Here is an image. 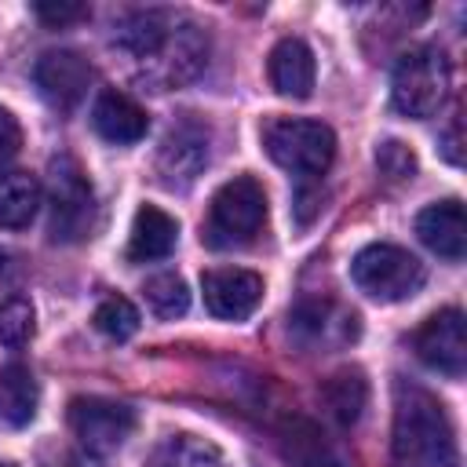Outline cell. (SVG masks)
I'll return each instance as SVG.
<instances>
[{"label": "cell", "mask_w": 467, "mask_h": 467, "mask_svg": "<svg viewBox=\"0 0 467 467\" xmlns=\"http://www.w3.org/2000/svg\"><path fill=\"white\" fill-rule=\"evenodd\" d=\"M113 44L142 66L146 80H157L161 88H175V84L190 80L201 69L204 51H208V40H201L197 26L179 22L168 11L128 15L117 26Z\"/></svg>", "instance_id": "obj_1"}, {"label": "cell", "mask_w": 467, "mask_h": 467, "mask_svg": "<svg viewBox=\"0 0 467 467\" xmlns=\"http://www.w3.org/2000/svg\"><path fill=\"white\" fill-rule=\"evenodd\" d=\"M394 456L401 467H456V441L438 398L420 387H398Z\"/></svg>", "instance_id": "obj_2"}, {"label": "cell", "mask_w": 467, "mask_h": 467, "mask_svg": "<svg viewBox=\"0 0 467 467\" xmlns=\"http://www.w3.org/2000/svg\"><path fill=\"white\" fill-rule=\"evenodd\" d=\"M266 223V193L252 175H237L223 182L212 201L201 226V241L208 248H244L255 241V234Z\"/></svg>", "instance_id": "obj_3"}, {"label": "cell", "mask_w": 467, "mask_h": 467, "mask_svg": "<svg viewBox=\"0 0 467 467\" xmlns=\"http://www.w3.org/2000/svg\"><path fill=\"white\" fill-rule=\"evenodd\" d=\"M263 150L277 168L292 171L296 179H317L336 157V135L321 120L281 117L263 128Z\"/></svg>", "instance_id": "obj_4"}, {"label": "cell", "mask_w": 467, "mask_h": 467, "mask_svg": "<svg viewBox=\"0 0 467 467\" xmlns=\"http://www.w3.org/2000/svg\"><path fill=\"white\" fill-rule=\"evenodd\" d=\"M449 95V62L438 47H412L394 62L390 73V102L405 117H431L441 109Z\"/></svg>", "instance_id": "obj_5"}, {"label": "cell", "mask_w": 467, "mask_h": 467, "mask_svg": "<svg viewBox=\"0 0 467 467\" xmlns=\"http://www.w3.org/2000/svg\"><path fill=\"white\" fill-rule=\"evenodd\" d=\"M350 277L365 296L398 303L423 285V263L398 244H365L350 263Z\"/></svg>", "instance_id": "obj_6"}, {"label": "cell", "mask_w": 467, "mask_h": 467, "mask_svg": "<svg viewBox=\"0 0 467 467\" xmlns=\"http://www.w3.org/2000/svg\"><path fill=\"white\" fill-rule=\"evenodd\" d=\"M66 423L80 449L88 452H113L120 449L135 431V409L109 401V398H73L66 409Z\"/></svg>", "instance_id": "obj_7"}, {"label": "cell", "mask_w": 467, "mask_h": 467, "mask_svg": "<svg viewBox=\"0 0 467 467\" xmlns=\"http://www.w3.org/2000/svg\"><path fill=\"white\" fill-rule=\"evenodd\" d=\"M91 215H95V197L84 171L69 157H58L51 168V237L80 241L91 230Z\"/></svg>", "instance_id": "obj_8"}, {"label": "cell", "mask_w": 467, "mask_h": 467, "mask_svg": "<svg viewBox=\"0 0 467 467\" xmlns=\"http://www.w3.org/2000/svg\"><path fill=\"white\" fill-rule=\"evenodd\" d=\"M416 354L423 365H431L434 372L456 379L463 376V365H467V336H463V314L456 306H445L438 314H431L416 339H412Z\"/></svg>", "instance_id": "obj_9"}, {"label": "cell", "mask_w": 467, "mask_h": 467, "mask_svg": "<svg viewBox=\"0 0 467 467\" xmlns=\"http://www.w3.org/2000/svg\"><path fill=\"white\" fill-rule=\"evenodd\" d=\"M33 80H36V91H40L55 109H73V106L88 95L91 66L84 62V55H77V51H69V47H58V51H47V55L36 58Z\"/></svg>", "instance_id": "obj_10"}, {"label": "cell", "mask_w": 467, "mask_h": 467, "mask_svg": "<svg viewBox=\"0 0 467 467\" xmlns=\"http://www.w3.org/2000/svg\"><path fill=\"white\" fill-rule=\"evenodd\" d=\"M201 292H204V306L215 317L241 321L259 306L263 277L252 270H241V266H223V270H208L201 277Z\"/></svg>", "instance_id": "obj_11"}, {"label": "cell", "mask_w": 467, "mask_h": 467, "mask_svg": "<svg viewBox=\"0 0 467 467\" xmlns=\"http://www.w3.org/2000/svg\"><path fill=\"white\" fill-rule=\"evenodd\" d=\"M208 164V128L182 120L179 128L168 131L161 157H157V171L164 186H190L201 168Z\"/></svg>", "instance_id": "obj_12"}, {"label": "cell", "mask_w": 467, "mask_h": 467, "mask_svg": "<svg viewBox=\"0 0 467 467\" xmlns=\"http://www.w3.org/2000/svg\"><path fill=\"white\" fill-rule=\"evenodd\" d=\"M91 124H95V131L106 142L131 146V142H139L146 135L150 117H146V109L131 95H124L117 88H102L99 99H95V106H91Z\"/></svg>", "instance_id": "obj_13"}, {"label": "cell", "mask_w": 467, "mask_h": 467, "mask_svg": "<svg viewBox=\"0 0 467 467\" xmlns=\"http://www.w3.org/2000/svg\"><path fill=\"white\" fill-rule=\"evenodd\" d=\"M416 234L420 241L449 259V263H460L463 252H467V223H463V204L456 197L449 201H438V204H427L420 215H416Z\"/></svg>", "instance_id": "obj_14"}, {"label": "cell", "mask_w": 467, "mask_h": 467, "mask_svg": "<svg viewBox=\"0 0 467 467\" xmlns=\"http://www.w3.org/2000/svg\"><path fill=\"white\" fill-rule=\"evenodd\" d=\"M266 73L277 95L285 99H310L314 91V51L299 40V36H285L274 44L270 58H266Z\"/></svg>", "instance_id": "obj_15"}, {"label": "cell", "mask_w": 467, "mask_h": 467, "mask_svg": "<svg viewBox=\"0 0 467 467\" xmlns=\"http://www.w3.org/2000/svg\"><path fill=\"white\" fill-rule=\"evenodd\" d=\"M292 332L303 343H347L358 336V317L328 299H306L288 314Z\"/></svg>", "instance_id": "obj_16"}, {"label": "cell", "mask_w": 467, "mask_h": 467, "mask_svg": "<svg viewBox=\"0 0 467 467\" xmlns=\"http://www.w3.org/2000/svg\"><path fill=\"white\" fill-rule=\"evenodd\" d=\"M175 237H179V223L157 208V204H142L131 219V234H128V259L135 263H153V259H164L171 248H175Z\"/></svg>", "instance_id": "obj_17"}, {"label": "cell", "mask_w": 467, "mask_h": 467, "mask_svg": "<svg viewBox=\"0 0 467 467\" xmlns=\"http://www.w3.org/2000/svg\"><path fill=\"white\" fill-rule=\"evenodd\" d=\"M281 449L296 467H339V456L332 452V445L325 441V434L317 431V423L303 420V416H288L281 423Z\"/></svg>", "instance_id": "obj_18"}, {"label": "cell", "mask_w": 467, "mask_h": 467, "mask_svg": "<svg viewBox=\"0 0 467 467\" xmlns=\"http://www.w3.org/2000/svg\"><path fill=\"white\" fill-rule=\"evenodd\" d=\"M36 379L26 365H4L0 368V420L7 427H26L36 416Z\"/></svg>", "instance_id": "obj_19"}, {"label": "cell", "mask_w": 467, "mask_h": 467, "mask_svg": "<svg viewBox=\"0 0 467 467\" xmlns=\"http://www.w3.org/2000/svg\"><path fill=\"white\" fill-rule=\"evenodd\" d=\"M40 208V182L29 171H0V226L22 230Z\"/></svg>", "instance_id": "obj_20"}, {"label": "cell", "mask_w": 467, "mask_h": 467, "mask_svg": "<svg viewBox=\"0 0 467 467\" xmlns=\"http://www.w3.org/2000/svg\"><path fill=\"white\" fill-rule=\"evenodd\" d=\"M321 401L339 423H358L368 401V383L358 368H343L321 383Z\"/></svg>", "instance_id": "obj_21"}, {"label": "cell", "mask_w": 467, "mask_h": 467, "mask_svg": "<svg viewBox=\"0 0 467 467\" xmlns=\"http://www.w3.org/2000/svg\"><path fill=\"white\" fill-rule=\"evenodd\" d=\"M146 467H230V463L212 441L193 438V434H175L153 449Z\"/></svg>", "instance_id": "obj_22"}, {"label": "cell", "mask_w": 467, "mask_h": 467, "mask_svg": "<svg viewBox=\"0 0 467 467\" xmlns=\"http://www.w3.org/2000/svg\"><path fill=\"white\" fill-rule=\"evenodd\" d=\"M142 292H146V303L157 317H179L190 306V288L179 274H157V277L146 281Z\"/></svg>", "instance_id": "obj_23"}, {"label": "cell", "mask_w": 467, "mask_h": 467, "mask_svg": "<svg viewBox=\"0 0 467 467\" xmlns=\"http://www.w3.org/2000/svg\"><path fill=\"white\" fill-rule=\"evenodd\" d=\"M95 328L109 339H131L139 332V310L124 296H109L95 306Z\"/></svg>", "instance_id": "obj_24"}, {"label": "cell", "mask_w": 467, "mask_h": 467, "mask_svg": "<svg viewBox=\"0 0 467 467\" xmlns=\"http://www.w3.org/2000/svg\"><path fill=\"white\" fill-rule=\"evenodd\" d=\"M33 328H36V314H33L29 299L15 296V299H7L0 306V343L4 347H11V350L26 347L33 339Z\"/></svg>", "instance_id": "obj_25"}, {"label": "cell", "mask_w": 467, "mask_h": 467, "mask_svg": "<svg viewBox=\"0 0 467 467\" xmlns=\"http://www.w3.org/2000/svg\"><path fill=\"white\" fill-rule=\"evenodd\" d=\"M376 164H379V171L390 175V179H412V171H416V153H412L405 142L387 139V142H379V150H376Z\"/></svg>", "instance_id": "obj_26"}, {"label": "cell", "mask_w": 467, "mask_h": 467, "mask_svg": "<svg viewBox=\"0 0 467 467\" xmlns=\"http://www.w3.org/2000/svg\"><path fill=\"white\" fill-rule=\"evenodd\" d=\"M33 11L47 26H66V22H77V18L88 15V7L84 4H73V0H58V4L55 0H40V4H33Z\"/></svg>", "instance_id": "obj_27"}, {"label": "cell", "mask_w": 467, "mask_h": 467, "mask_svg": "<svg viewBox=\"0 0 467 467\" xmlns=\"http://www.w3.org/2000/svg\"><path fill=\"white\" fill-rule=\"evenodd\" d=\"M18 146H22V128H18L15 113L0 106V168H4L7 161H15Z\"/></svg>", "instance_id": "obj_28"}, {"label": "cell", "mask_w": 467, "mask_h": 467, "mask_svg": "<svg viewBox=\"0 0 467 467\" xmlns=\"http://www.w3.org/2000/svg\"><path fill=\"white\" fill-rule=\"evenodd\" d=\"M58 467H102V463H99L95 452L80 449V452H62V456H58Z\"/></svg>", "instance_id": "obj_29"}, {"label": "cell", "mask_w": 467, "mask_h": 467, "mask_svg": "<svg viewBox=\"0 0 467 467\" xmlns=\"http://www.w3.org/2000/svg\"><path fill=\"white\" fill-rule=\"evenodd\" d=\"M0 266H4V252H0Z\"/></svg>", "instance_id": "obj_30"}, {"label": "cell", "mask_w": 467, "mask_h": 467, "mask_svg": "<svg viewBox=\"0 0 467 467\" xmlns=\"http://www.w3.org/2000/svg\"><path fill=\"white\" fill-rule=\"evenodd\" d=\"M0 467H11V463H0Z\"/></svg>", "instance_id": "obj_31"}]
</instances>
